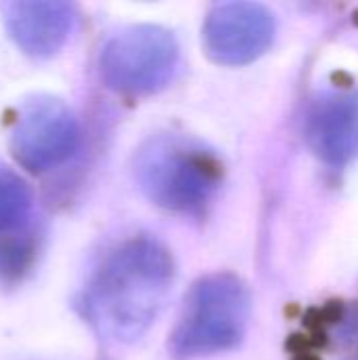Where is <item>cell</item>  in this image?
Here are the masks:
<instances>
[{"label":"cell","mask_w":358,"mask_h":360,"mask_svg":"<svg viewBox=\"0 0 358 360\" xmlns=\"http://www.w3.org/2000/svg\"><path fill=\"white\" fill-rule=\"evenodd\" d=\"M173 281L169 249L148 236L131 238L116 247L89 281L84 314L101 338L131 344L158 319Z\"/></svg>","instance_id":"obj_1"},{"label":"cell","mask_w":358,"mask_h":360,"mask_svg":"<svg viewBox=\"0 0 358 360\" xmlns=\"http://www.w3.org/2000/svg\"><path fill=\"white\" fill-rule=\"evenodd\" d=\"M135 177L154 205L173 213L194 215L215 196L222 181V165L200 141L162 133L150 137L137 150Z\"/></svg>","instance_id":"obj_2"},{"label":"cell","mask_w":358,"mask_h":360,"mask_svg":"<svg viewBox=\"0 0 358 360\" xmlns=\"http://www.w3.org/2000/svg\"><path fill=\"white\" fill-rule=\"evenodd\" d=\"M251 295L247 285L230 272L200 278L171 333L169 350L177 360L215 356L234 350L249 327Z\"/></svg>","instance_id":"obj_3"},{"label":"cell","mask_w":358,"mask_h":360,"mask_svg":"<svg viewBox=\"0 0 358 360\" xmlns=\"http://www.w3.org/2000/svg\"><path fill=\"white\" fill-rule=\"evenodd\" d=\"M179 61L175 36L160 25H131L116 32L101 51L106 84L124 95H150L167 86Z\"/></svg>","instance_id":"obj_4"},{"label":"cell","mask_w":358,"mask_h":360,"mask_svg":"<svg viewBox=\"0 0 358 360\" xmlns=\"http://www.w3.org/2000/svg\"><path fill=\"white\" fill-rule=\"evenodd\" d=\"M78 141L80 127L74 112L59 99L36 97L19 110L11 150L23 169L44 173L70 160Z\"/></svg>","instance_id":"obj_5"},{"label":"cell","mask_w":358,"mask_h":360,"mask_svg":"<svg viewBox=\"0 0 358 360\" xmlns=\"http://www.w3.org/2000/svg\"><path fill=\"white\" fill-rule=\"evenodd\" d=\"M274 15L257 2L215 4L203 25L207 55L224 65H245L260 59L272 44Z\"/></svg>","instance_id":"obj_6"},{"label":"cell","mask_w":358,"mask_h":360,"mask_svg":"<svg viewBox=\"0 0 358 360\" xmlns=\"http://www.w3.org/2000/svg\"><path fill=\"white\" fill-rule=\"evenodd\" d=\"M310 150L331 167L358 158V91L319 95L306 114Z\"/></svg>","instance_id":"obj_7"},{"label":"cell","mask_w":358,"mask_h":360,"mask_svg":"<svg viewBox=\"0 0 358 360\" xmlns=\"http://www.w3.org/2000/svg\"><path fill=\"white\" fill-rule=\"evenodd\" d=\"M4 25L30 57H51L70 38L74 6L59 0H19L4 8Z\"/></svg>","instance_id":"obj_8"},{"label":"cell","mask_w":358,"mask_h":360,"mask_svg":"<svg viewBox=\"0 0 358 360\" xmlns=\"http://www.w3.org/2000/svg\"><path fill=\"white\" fill-rule=\"evenodd\" d=\"M32 215L27 184L6 167H0V234L21 230Z\"/></svg>","instance_id":"obj_9"}]
</instances>
